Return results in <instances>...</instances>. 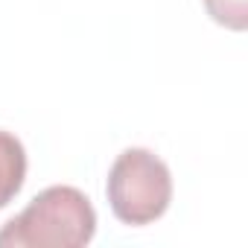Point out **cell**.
<instances>
[{"instance_id":"6da1fadb","label":"cell","mask_w":248,"mask_h":248,"mask_svg":"<svg viewBox=\"0 0 248 248\" xmlns=\"http://www.w3.org/2000/svg\"><path fill=\"white\" fill-rule=\"evenodd\" d=\"M96 233L91 199L67 184L41 190L0 228V248H82Z\"/></svg>"},{"instance_id":"7a4b0ae2","label":"cell","mask_w":248,"mask_h":248,"mask_svg":"<svg viewBox=\"0 0 248 248\" xmlns=\"http://www.w3.org/2000/svg\"><path fill=\"white\" fill-rule=\"evenodd\" d=\"M108 204L123 225H149L172 202L170 167L149 149L120 152L108 172Z\"/></svg>"},{"instance_id":"3957f363","label":"cell","mask_w":248,"mask_h":248,"mask_svg":"<svg viewBox=\"0 0 248 248\" xmlns=\"http://www.w3.org/2000/svg\"><path fill=\"white\" fill-rule=\"evenodd\" d=\"M27 178V152L24 143L0 129V210H3L24 187Z\"/></svg>"},{"instance_id":"277c9868","label":"cell","mask_w":248,"mask_h":248,"mask_svg":"<svg viewBox=\"0 0 248 248\" xmlns=\"http://www.w3.org/2000/svg\"><path fill=\"white\" fill-rule=\"evenodd\" d=\"M204 9L216 24L233 32H242L248 27V0H204Z\"/></svg>"}]
</instances>
